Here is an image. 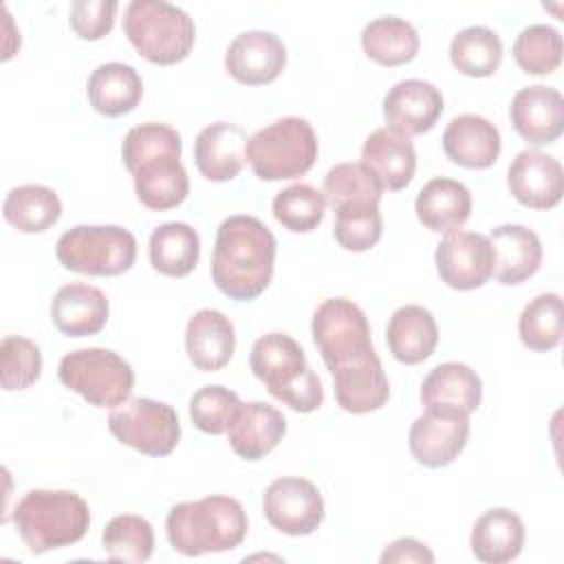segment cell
<instances>
[{
  "label": "cell",
  "instance_id": "6da1fadb",
  "mask_svg": "<svg viewBox=\"0 0 564 564\" xmlns=\"http://www.w3.org/2000/svg\"><path fill=\"white\" fill-rule=\"evenodd\" d=\"M275 236L256 216L236 214L220 223L212 253V278L231 300H256L273 278Z\"/></svg>",
  "mask_w": 564,
  "mask_h": 564
},
{
  "label": "cell",
  "instance_id": "7a4b0ae2",
  "mask_svg": "<svg viewBox=\"0 0 564 564\" xmlns=\"http://www.w3.org/2000/svg\"><path fill=\"white\" fill-rule=\"evenodd\" d=\"M165 533L172 549L187 557L231 551L247 535V513L231 496H205L174 505Z\"/></svg>",
  "mask_w": 564,
  "mask_h": 564
},
{
  "label": "cell",
  "instance_id": "3957f363",
  "mask_svg": "<svg viewBox=\"0 0 564 564\" xmlns=\"http://www.w3.org/2000/svg\"><path fill=\"white\" fill-rule=\"evenodd\" d=\"M13 524L31 553L79 542L90 524L88 502L68 489H31L13 509Z\"/></svg>",
  "mask_w": 564,
  "mask_h": 564
},
{
  "label": "cell",
  "instance_id": "277c9868",
  "mask_svg": "<svg viewBox=\"0 0 564 564\" xmlns=\"http://www.w3.org/2000/svg\"><path fill=\"white\" fill-rule=\"evenodd\" d=\"M249 366L271 397L295 412H315L324 401L319 377L306 364L302 346L284 333H267L251 346Z\"/></svg>",
  "mask_w": 564,
  "mask_h": 564
},
{
  "label": "cell",
  "instance_id": "5b68a950",
  "mask_svg": "<svg viewBox=\"0 0 564 564\" xmlns=\"http://www.w3.org/2000/svg\"><path fill=\"white\" fill-rule=\"evenodd\" d=\"M123 33L141 57L161 66L185 59L196 40L192 18L165 0H132L126 7Z\"/></svg>",
  "mask_w": 564,
  "mask_h": 564
},
{
  "label": "cell",
  "instance_id": "8992f818",
  "mask_svg": "<svg viewBox=\"0 0 564 564\" xmlns=\"http://www.w3.org/2000/svg\"><path fill=\"white\" fill-rule=\"evenodd\" d=\"M245 159L262 181L306 174L317 159V134L302 117H282L247 139Z\"/></svg>",
  "mask_w": 564,
  "mask_h": 564
},
{
  "label": "cell",
  "instance_id": "52a82bcc",
  "mask_svg": "<svg viewBox=\"0 0 564 564\" xmlns=\"http://www.w3.org/2000/svg\"><path fill=\"white\" fill-rule=\"evenodd\" d=\"M55 256L64 269L75 273L119 275L134 264L137 240L119 225H77L59 236Z\"/></svg>",
  "mask_w": 564,
  "mask_h": 564
},
{
  "label": "cell",
  "instance_id": "ba28073f",
  "mask_svg": "<svg viewBox=\"0 0 564 564\" xmlns=\"http://www.w3.org/2000/svg\"><path fill=\"white\" fill-rule=\"evenodd\" d=\"M57 377L95 408H117L134 388L132 366L108 348H79L64 355Z\"/></svg>",
  "mask_w": 564,
  "mask_h": 564
},
{
  "label": "cell",
  "instance_id": "9c48e42d",
  "mask_svg": "<svg viewBox=\"0 0 564 564\" xmlns=\"http://www.w3.org/2000/svg\"><path fill=\"white\" fill-rule=\"evenodd\" d=\"M311 333L330 372L375 352L366 313L346 297L324 300L313 313Z\"/></svg>",
  "mask_w": 564,
  "mask_h": 564
},
{
  "label": "cell",
  "instance_id": "30bf717a",
  "mask_svg": "<svg viewBox=\"0 0 564 564\" xmlns=\"http://www.w3.org/2000/svg\"><path fill=\"white\" fill-rule=\"evenodd\" d=\"M112 436L148 456H167L181 438L178 414L172 405L145 397H134L117 405L108 416Z\"/></svg>",
  "mask_w": 564,
  "mask_h": 564
},
{
  "label": "cell",
  "instance_id": "8fae6325",
  "mask_svg": "<svg viewBox=\"0 0 564 564\" xmlns=\"http://www.w3.org/2000/svg\"><path fill=\"white\" fill-rule=\"evenodd\" d=\"M264 518L286 535H311L324 520V498L319 489L300 476L273 480L262 498Z\"/></svg>",
  "mask_w": 564,
  "mask_h": 564
},
{
  "label": "cell",
  "instance_id": "7c38bea8",
  "mask_svg": "<svg viewBox=\"0 0 564 564\" xmlns=\"http://www.w3.org/2000/svg\"><path fill=\"white\" fill-rule=\"evenodd\" d=\"M434 262L447 286L456 291H471L491 278L494 247L482 234L454 231L438 242Z\"/></svg>",
  "mask_w": 564,
  "mask_h": 564
},
{
  "label": "cell",
  "instance_id": "4fadbf2b",
  "mask_svg": "<svg viewBox=\"0 0 564 564\" xmlns=\"http://www.w3.org/2000/svg\"><path fill=\"white\" fill-rule=\"evenodd\" d=\"M469 438V416L458 412L425 410L414 419L408 445L416 463L425 467H445L458 458Z\"/></svg>",
  "mask_w": 564,
  "mask_h": 564
},
{
  "label": "cell",
  "instance_id": "5bb4252c",
  "mask_svg": "<svg viewBox=\"0 0 564 564\" xmlns=\"http://www.w3.org/2000/svg\"><path fill=\"white\" fill-rule=\"evenodd\" d=\"M509 192L531 209H551L562 200L564 172L555 156L540 150H522L507 170Z\"/></svg>",
  "mask_w": 564,
  "mask_h": 564
},
{
  "label": "cell",
  "instance_id": "9a60e30c",
  "mask_svg": "<svg viewBox=\"0 0 564 564\" xmlns=\"http://www.w3.org/2000/svg\"><path fill=\"white\" fill-rule=\"evenodd\" d=\"M286 66L282 40L269 31H245L231 40L225 53L227 73L247 86L271 84Z\"/></svg>",
  "mask_w": 564,
  "mask_h": 564
},
{
  "label": "cell",
  "instance_id": "2e32d148",
  "mask_svg": "<svg viewBox=\"0 0 564 564\" xmlns=\"http://www.w3.org/2000/svg\"><path fill=\"white\" fill-rule=\"evenodd\" d=\"M441 112L443 95L425 79L397 82L383 97V117L388 128L408 139L432 130Z\"/></svg>",
  "mask_w": 564,
  "mask_h": 564
},
{
  "label": "cell",
  "instance_id": "e0dca14e",
  "mask_svg": "<svg viewBox=\"0 0 564 564\" xmlns=\"http://www.w3.org/2000/svg\"><path fill=\"white\" fill-rule=\"evenodd\" d=\"M511 123L531 145L553 143L564 130V99L557 88L533 84L520 88L511 99Z\"/></svg>",
  "mask_w": 564,
  "mask_h": 564
},
{
  "label": "cell",
  "instance_id": "ac0fdd59",
  "mask_svg": "<svg viewBox=\"0 0 564 564\" xmlns=\"http://www.w3.org/2000/svg\"><path fill=\"white\" fill-rule=\"evenodd\" d=\"M286 434V419L280 410L262 401L240 403L229 427V445L245 460L264 458Z\"/></svg>",
  "mask_w": 564,
  "mask_h": 564
},
{
  "label": "cell",
  "instance_id": "d6986e66",
  "mask_svg": "<svg viewBox=\"0 0 564 564\" xmlns=\"http://www.w3.org/2000/svg\"><path fill=\"white\" fill-rule=\"evenodd\" d=\"M500 132L482 115H458L443 132L445 156L469 170L491 167L500 156Z\"/></svg>",
  "mask_w": 564,
  "mask_h": 564
},
{
  "label": "cell",
  "instance_id": "ffe728a7",
  "mask_svg": "<svg viewBox=\"0 0 564 564\" xmlns=\"http://www.w3.org/2000/svg\"><path fill=\"white\" fill-rule=\"evenodd\" d=\"M421 403L425 410L471 414L482 399L480 377L460 361L438 364L421 383Z\"/></svg>",
  "mask_w": 564,
  "mask_h": 564
},
{
  "label": "cell",
  "instance_id": "44dd1931",
  "mask_svg": "<svg viewBox=\"0 0 564 564\" xmlns=\"http://www.w3.org/2000/svg\"><path fill=\"white\" fill-rule=\"evenodd\" d=\"M361 165L379 181L383 189L397 192L410 185L414 178L416 152L408 137L390 128H379L364 141Z\"/></svg>",
  "mask_w": 564,
  "mask_h": 564
},
{
  "label": "cell",
  "instance_id": "7402d4cb",
  "mask_svg": "<svg viewBox=\"0 0 564 564\" xmlns=\"http://www.w3.org/2000/svg\"><path fill=\"white\" fill-rule=\"evenodd\" d=\"M110 304L101 289L70 282L57 289L51 302V319L68 337L97 335L108 322Z\"/></svg>",
  "mask_w": 564,
  "mask_h": 564
},
{
  "label": "cell",
  "instance_id": "603a6c76",
  "mask_svg": "<svg viewBox=\"0 0 564 564\" xmlns=\"http://www.w3.org/2000/svg\"><path fill=\"white\" fill-rule=\"evenodd\" d=\"M330 375L335 399L339 408L350 414L375 412L383 408L390 397V383L377 352L335 368Z\"/></svg>",
  "mask_w": 564,
  "mask_h": 564
},
{
  "label": "cell",
  "instance_id": "cb8c5ba5",
  "mask_svg": "<svg viewBox=\"0 0 564 564\" xmlns=\"http://www.w3.org/2000/svg\"><path fill=\"white\" fill-rule=\"evenodd\" d=\"M247 134L240 126L216 121L203 128L194 141V163L207 181H231L245 165Z\"/></svg>",
  "mask_w": 564,
  "mask_h": 564
},
{
  "label": "cell",
  "instance_id": "d4e9b609",
  "mask_svg": "<svg viewBox=\"0 0 564 564\" xmlns=\"http://www.w3.org/2000/svg\"><path fill=\"white\" fill-rule=\"evenodd\" d=\"M494 278L500 284H520L538 273L542 264V242L538 234L524 225H500L491 229Z\"/></svg>",
  "mask_w": 564,
  "mask_h": 564
},
{
  "label": "cell",
  "instance_id": "484cf974",
  "mask_svg": "<svg viewBox=\"0 0 564 564\" xmlns=\"http://www.w3.org/2000/svg\"><path fill=\"white\" fill-rule=\"evenodd\" d=\"M234 348L236 333L225 313L216 308H200L189 317L185 328V350L198 370L214 372L225 368Z\"/></svg>",
  "mask_w": 564,
  "mask_h": 564
},
{
  "label": "cell",
  "instance_id": "4316f807",
  "mask_svg": "<svg viewBox=\"0 0 564 564\" xmlns=\"http://www.w3.org/2000/svg\"><path fill=\"white\" fill-rule=\"evenodd\" d=\"M414 209L427 229L447 236L467 223L471 214V194L460 181L438 176L421 187Z\"/></svg>",
  "mask_w": 564,
  "mask_h": 564
},
{
  "label": "cell",
  "instance_id": "83f0119b",
  "mask_svg": "<svg viewBox=\"0 0 564 564\" xmlns=\"http://www.w3.org/2000/svg\"><path fill=\"white\" fill-rule=\"evenodd\" d=\"M386 341L392 357L401 364L425 361L438 344V326L434 315L419 304L397 308L386 328Z\"/></svg>",
  "mask_w": 564,
  "mask_h": 564
},
{
  "label": "cell",
  "instance_id": "f1b7e54d",
  "mask_svg": "<svg viewBox=\"0 0 564 564\" xmlns=\"http://www.w3.org/2000/svg\"><path fill=\"white\" fill-rule=\"evenodd\" d=\"M469 544L476 560L485 564L511 562L524 546V524L511 509H489L476 520Z\"/></svg>",
  "mask_w": 564,
  "mask_h": 564
},
{
  "label": "cell",
  "instance_id": "f546056e",
  "mask_svg": "<svg viewBox=\"0 0 564 564\" xmlns=\"http://www.w3.org/2000/svg\"><path fill=\"white\" fill-rule=\"evenodd\" d=\"M88 101L104 117L132 112L143 97L141 75L121 62L99 64L88 77Z\"/></svg>",
  "mask_w": 564,
  "mask_h": 564
},
{
  "label": "cell",
  "instance_id": "4dcf8cb0",
  "mask_svg": "<svg viewBox=\"0 0 564 564\" xmlns=\"http://www.w3.org/2000/svg\"><path fill=\"white\" fill-rule=\"evenodd\" d=\"M137 198L154 212L181 205L189 194V178L181 156H159L132 172Z\"/></svg>",
  "mask_w": 564,
  "mask_h": 564
},
{
  "label": "cell",
  "instance_id": "1f68e13d",
  "mask_svg": "<svg viewBox=\"0 0 564 564\" xmlns=\"http://www.w3.org/2000/svg\"><path fill=\"white\" fill-rule=\"evenodd\" d=\"M148 253L161 275L183 278L198 264L200 238L187 223H165L152 231Z\"/></svg>",
  "mask_w": 564,
  "mask_h": 564
},
{
  "label": "cell",
  "instance_id": "d6a6232c",
  "mask_svg": "<svg viewBox=\"0 0 564 564\" xmlns=\"http://www.w3.org/2000/svg\"><path fill=\"white\" fill-rule=\"evenodd\" d=\"M364 53L381 66H399L412 62L419 53L416 29L397 15L370 20L361 31Z\"/></svg>",
  "mask_w": 564,
  "mask_h": 564
},
{
  "label": "cell",
  "instance_id": "836d02e7",
  "mask_svg": "<svg viewBox=\"0 0 564 564\" xmlns=\"http://www.w3.org/2000/svg\"><path fill=\"white\" fill-rule=\"evenodd\" d=\"M4 220L22 234H42L62 216V200L46 185L13 187L2 205Z\"/></svg>",
  "mask_w": 564,
  "mask_h": 564
},
{
  "label": "cell",
  "instance_id": "e575fe53",
  "mask_svg": "<svg viewBox=\"0 0 564 564\" xmlns=\"http://www.w3.org/2000/svg\"><path fill=\"white\" fill-rule=\"evenodd\" d=\"M449 59L467 77H489L502 62V42L489 26H467L452 37Z\"/></svg>",
  "mask_w": 564,
  "mask_h": 564
},
{
  "label": "cell",
  "instance_id": "d590c367",
  "mask_svg": "<svg viewBox=\"0 0 564 564\" xmlns=\"http://www.w3.org/2000/svg\"><path fill=\"white\" fill-rule=\"evenodd\" d=\"M518 333L527 348L535 352L553 350L564 335L562 297L557 293H542L533 297L520 313Z\"/></svg>",
  "mask_w": 564,
  "mask_h": 564
},
{
  "label": "cell",
  "instance_id": "8d00e7d4",
  "mask_svg": "<svg viewBox=\"0 0 564 564\" xmlns=\"http://www.w3.org/2000/svg\"><path fill=\"white\" fill-rule=\"evenodd\" d=\"M322 194L337 212L352 205H379L383 187L361 163H337L326 172Z\"/></svg>",
  "mask_w": 564,
  "mask_h": 564
},
{
  "label": "cell",
  "instance_id": "74e56055",
  "mask_svg": "<svg viewBox=\"0 0 564 564\" xmlns=\"http://www.w3.org/2000/svg\"><path fill=\"white\" fill-rule=\"evenodd\" d=\"M104 551L115 562H145L154 551L152 524L134 513L115 516L101 535Z\"/></svg>",
  "mask_w": 564,
  "mask_h": 564
},
{
  "label": "cell",
  "instance_id": "f35d334b",
  "mask_svg": "<svg viewBox=\"0 0 564 564\" xmlns=\"http://www.w3.org/2000/svg\"><path fill=\"white\" fill-rule=\"evenodd\" d=\"M326 198L308 183L284 187L273 198L275 220L295 234H308L324 220Z\"/></svg>",
  "mask_w": 564,
  "mask_h": 564
},
{
  "label": "cell",
  "instance_id": "ab89813d",
  "mask_svg": "<svg viewBox=\"0 0 564 564\" xmlns=\"http://www.w3.org/2000/svg\"><path fill=\"white\" fill-rule=\"evenodd\" d=\"M513 59L529 75H549L562 64V35L549 24H529L513 42Z\"/></svg>",
  "mask_w": 564,
  "mask_h": 564
},
{
  "label": "cell",
  "instance_id": "60d3db41",
  "mask_svg": "<svg viewBox=\"0 0 564 564\" xmlns=\"http://www.w3.org/2000/svg\"><path fill=\"white\" fill-rule=\"evenodd\" d=\"M181 156V134L165 123L148 121L141 126H134L123 137L121 156L132 174L139 165L159 159V156Z\"/></svg>",
  "mask_w": 564,
  "mask_h": 564
},
{
  "label": "cell",
  "instance_id": "b9f144b4",
  "mask_svg": "<svg viewBox=\"0 0 564 564\" xmlns=\"http://www.w3.org/2000/svg\"><path fill=\"white\" fill-rule=\"evenodd\" d=\"M42 352L35 341L9 335L0 344V383L7 392L24 390L40 379Z\"/></svg>",
  "mask_w": 564,
  "mask_h": 564
},
{
  "label": "cell",
  "instance_id": "7bdbcfd3",
  "mask_svg": "<svg viewBox=\"0 0 564 564\" xmlns=\"http://www.w3.org/2000/svg\"><path fill=\"white\" fill-rule=\"evenodd\" d=\"M383 220L379 205H352L335 212V240L346 251H368L381 238Z\"/></svg>",
  "mask_w": 564,
  "mask_h": 564
},
{
  "label": "cell",
  "instance_id": "ee69618b",
  "mask_svg": "<svg viewBox=\"0 0 564 564\" xmlns=\"http://www.w3.org/2000/svg\"><path fill=\"white\" fill-rule=\"evenodd\" d=\"M238 405H240V399L229 388L205 386L192 394L189 416L200 432L218 436L227 432Z\"/></svg>",
  "mask_w": 564,
  "mask_h": 564
},
{
  "label": "cell",
  "instance_id": "f6af8a7d",
  "mask_svg": "<svg viewBox=\"0 0 564 564\" xmlns=\"http://www.w3.org/2000/svg\"><path fill=\"white\" fill-rule=\"evenodd\" d=\"M115 13V0H75L70 4V26L82 40H101L112 31Z\"/></svg>",
  "mask_w": 564,
  "mask_h": 564
},
{
  "label": "cell",
  "instance_id": "bcb514c9",
  "mask_svg": "<svg viewBox=\"0 0 564 564\" xmlns=\"http://www.w3.org/2000/svg\"><path fill=\"white\" fill-rule=\"evenodd\" d=\"M381 562H434V553L414 538H399L386 546L381 553Z\"/></svg>",
  "mask_w": 564,
  "mask_h": 564
}]
</instances>
